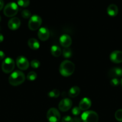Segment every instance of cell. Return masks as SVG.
<instances>
[{"label": "cell", "mask_w": 122, "mask_h": 122, "mask_svg": "<svg viewBox=\"0 0 122 122\" xmlns=\"http://www.w3.org/2000/svg\"><path fill=\"white\" fill-rule=\"evenodd\" d=\"M30 64H31V66L32 67V68H33V69H37V68H38L40 66V63H39V61L37 60H32L31 63H30Z\"/></svg>", "instance_id": "cell-26"}, {"label": "cell", "mask_w": 122, "mask_h": 122, "mask_svg": "<svg viewBox=\"0 0 122 122\" xmlns=\"http://www.w3.org/2000/svg\"><path fill=\"white\" fill-rule=\"evenodd\" d=\"M106 11H107V13L111 17H115L118 14V8L116 5L112 4L108 7Z\"/></svg>", "instance_id": "cell-16"}, {"label": "cell", "mask_w": 122, "mask_h": 122, "mask_svg": "<svg viewBox=\"0 0 122 122\" xmlns=\"http://www.w3.org/2000/svg\"><path fill=\"white\" fill-rule=\"evenodd\" d=\"M50 51H51V54H52V56L55 57H59L62 52L61 48L56 45H53L51 46Z\"/></svg>", "instance_id": "cell-18"}, {"label": "cell", "mask_w": 122, "mask_h": 122, "mask_svg": "<svg viewBox=\"0 0 122 122\" xmlns=\"http://www.w3.org/2000/svg\"><path fill=\"white\" fill-rule=\"evenodd\" d=\"M47 119L49 122H58L61 119V114L55 108H51L47 113Z\"/></svg>", "instance_id": "cell-7"}, {"label": "cell", "mask_w": 122, "mask_h": 122, "mask_svg": "<svg viewBox=\"0 0 122 122\" xmlns=\"http://www.w3.org/2000/svg\"><path fill=\"white\" fill-rule=\"evenodd\" d=\"M75 70V65L72 61L65 60L61 63L59 67V72L62 76L68 77L71 76Z\"/></svg>", "instance_id": "cell-1"}, {"label": "cell", "mask_w": 122, "mask_h": 122, "mask_svg": "<svg viewBox=\"0 0 122 122\" xmlns=\"http://www.w3.org/2000/svg\"><path fill=\"white\" fill-rule=\"evenodd\" d=\"M48 95L50 98H57L60 95V91L58 89H53L49 93Z\"/></svg>", "instance_id": "cell-22"}, {"label": "cell", "mask_w": 122, "mask_h": 122, "mask_svg": "<svg viewBox=\"0 0 122 122\" xmlns=\"http://www.w3.org/2000/svg\"><path fill=\"white\" fill-rule=\"evenodd\" d=\"M4 41V36L1 33H0V43L2 42V41Z\"/></svg>", "instance_id": "cell-32"}, {"label": "cell", "mask_w": 122, "mask_h": 122, "mask_svg": "<svg viewBox=\"0 0 122 122\" xmlns=\"http://www.w3.org/2000/svg\"><path fill=\"white\" fill-rule=\"evenodd\" d=\"M73 120H74V122H81L78 118H75V119H73Z\"/></svg>", "instance_id": "cell-33"}, {"label": "cell", "mask_w": 122, "mask_h": 122, "mask_svg": "<svg viewBox=\"0 0 122 122\" xmlns=\"http://www.w3.org/2000/svg\"><path fill=\"white\" fill-rule=\"evenodd\" d=\"M91 105H92L91 100L89 98H88L85 97L83 98L80 101V103H79L78 107L81 110V111H86L87 110L91 107Z\"/></svg>", "instance_id": "cell-14"}, {"label": "cell", "mask_w": 122, "mask_h": 122, "mask_svg": "<svg viewBox=\"0 0 122 122\" xmlns=\"http://www.w3.org/2000/svg\"><path fill=\"white\" fill-rule=\"evenodd\" d=\"M25 81V74L22 71L16 70L12 73L8 78L10 84L14 86H19L23 83Z\"/></svg>", "instance_id": "cell-2"}, {"label": "cell", "mask_w": 122, "mask_h": 122, "mask_svg": "<svg viewBox=\"0 0 122 122\" xmlns=\"http://www.w3.org/2000/svg\"><path fill=\"white\" fill-rule=\"evenodd\" d=\"M61 45L64 48H68L72 44V39L68 35H62L59 39Z\"/></svg>", "instance_id": "cell-13"}, {"label": "cell", "mask_w": 122, "mask_h": 122, "mask_svg": "<svg viewBox=\"0 0 122 122\" xmlns=\"http://www.w3.org/2000/svg\"><path fill=\"white\" fill-rule=\"evenodd\" d=\"M120 83L119 80L117 78V77H115V78H112L111 79V81H110V84L112 86H117Z\"/></svg>", "instance_id": "cell-27"}, {"label": "cell", "mask_w": 122, "mask_h": 122, "mask_svg": "<svg viewBox=\"0 0 122 122\" xmlns=\"http://www.w3.org/2000/svg\"><path fill=\"white\" fill-rule=\"evenodd\" d=\"M1 16H0V21H1Z\"/></svg>", "instance_id": "cell-35"}, {"label": "cell", "mask_w": 122, "mask_h": 122, "mask_svg": "<svg viewBox=\"0 0 122 122\" xmlns=\"http://www.w3.org/2000/svg\"><path fill=\"white\" fill-rule=\"evenodd\" d=\"M81 113V110L78 107H75L72 110V113L74 116H78Z\"/></svg>", "instance_id": "cell-28"}, {"label": "cell", "mask_w": 122, "mask_h": 122, "mask_svg": "<svg viewBox=\"0 0 122 122\" xmlns=\"http://www.w3.org/2000/svg\"><path fill=\"white\" fill-rule=\"evenodd\" d=\"M19 11L18 5L16 2H11L7 4L4 8V14L8 17H12L17 14Z\"/></svg>", "instance_id": "cell-3"}, {"label": "cell", "mask_w": 122, "mask_h": 122, "mask_svg": "<svg viewBox=\"0 0 122 122\" xmlns=\"http://www.w3.org/2000/svg\"><path fill=\"white\" fill-rule=\"evenodd\" d=\"M110 60L114 63L118 64L122 63V51H114L112 52L110 56Z\"/></svg>", "instance_id": "cell-10"}, {"label": "cell", "mask_w": 122, "mask_h": 122, "mask_svg": "<svg viewBox=\"0 0 122 122\" xmlns=\"http://www.w3.org/2000/svg\"><path fill=\"white\" fill-rule=\"evenodd\" d=\"M62 54H63V57L66 58H71L72 57V55L71 49L69 48V47L64 48V49L62 51Z\"/></svg>", "instance_id": "cell-20"}, {"label": "cell", "mask_w": 122, "mask_h": 122, "mask_svg": "<svg viewBox=\"0 0 122 122\" xmlns=\"http://www.w3.org/2000/svg\"><path fill=\"white\" fill-rule=\"evenodd\" d=\"M115 118L118 122H122V109H118L115 113Z\"/></svg>", "instance_id": "cell-25"}, {"label": "cell", "mask_w": 122, "mask_h": 122, "mask_svg": "<svg viewBox=\"0 0 122 122\" xmlns=\"http://www.w3.org/2000/svg\"><path fill=\"white\" fill-rule=\"evenodd\" d=\"M26 78L29 81H34L37 78V74L35 71H30L28 74Z\"/></svg>", "instance_id": "cell-21"}, {"label": "cell", "mask_w": 122, "mask_h": 122, "mask_svg": "<svg viewBox=\"0 0 122 122\" xmlns=\"http://www.w3.org/2000/svg\"><path fill=\"white\" fill-rule=\"evenodd\" d=\"M72 106V102L69 98H64L61 100L59 104V109L61 112H65L69 110Z\"/></svg>", "instance_id": "cell-9"}, {"label": "cell", "mask_w": 122, "mask_h": 122, "mask_svg": "<svg viewBox=\"0 0 122 122\" xmlns=\"http://www.w3.org/2000/svg\"><path fill=\"white\" fill-rule=\"evenodd\" d=\"M80 93V89L77 86H74L70 88L69 92H68V95L70 97L75 98L77 97Z\"/></svg>", "instance_id": "cell-19"}, {"label": "cell", "mask_w": 122, "mask_h": 122, "mask_svg": "<svg viewBox=\"0 0 122 122\" xmlns=\"http://www.w3.org/2000/svg\"></svg>", "instance_id": "cell-36"}, {"label": "cell", "mask_w": 122, "mask_h": 122, "mask_svg": "<svg viewBox=\"0 0 122 122\" xmlns=\"http://www.w3.org/2000/svg\"><path fill=\"white\" fill-rule=\"evenodd\" d=\"M16 65L22 70H27L29 66V63L27 58L24 56H19L16 59Z\"/></svg>", "instance_id": "cell-8"}, {"label": "cell", "mask_w": 122, "mask_h": 122, "mask_svg": "<svg viewBox=\"0 0 122 122\" xmlns=\"http://www.w3.org/2000/svg\"><path fill=\"white\" fill-rule=\"evenodd\" d=\"M120 83H121V85H122V79H121V81H120Z\"/></svg>", "instance_id": "cell-34"}, {"label": "cell", "mask_w": 122, "mask_h": 122, "mask_svg": "<svg viewBox=\"0 0 122 122\" xmlns=\"http://www.w3.org/2000/svg\"><path fill=\"white\" fill-rule=\"evenodd\" d=\"M15 63L13 58L7 57L4 60L2 63V70L6 73H10L14 70Z\"/></svg>", "instance_id": "cell-6"}, {"label": "cell", "mask_w": 122, "mask_h": 122, "mask_svg": "<svg viewBox=\"0 0 122 122\" xmlns=\"http://www.w3.org/2000/svg\"><path fill=\"white\" fill-rule=\"evenodd\" d=\"M20 20L19 18L17 17H13L8 22V26L10 29L12 30H15L18 29L20 26Z\"/></svg>", "instance_id": "cell-12"}, {"label": "cell", "mask_w": 122, "mask_h": 122, "mask_svg": "<svg viewBox=\"0 0 122 122\" xmlns=\"http://www.w3.org/2000/svg\"><path fill=\"white\" fill-rule=\"evenodd\" d=\"M28 45L29 47L33 50H37L39 48V43L37 39L35 38H30L28 41Z\"/></svg>", "instance_id": "cell-17"}, {"label": "cell", "mask_w": 122, "mask_h": 122, "mask_svg": "<svg viewBox=\"0 0 122 122\" xmlns=\"http://www.w3.org/2000/svg\"><path fill=\"white\" fill-rule=\"evenodd\" d=\"M30 4L29 0H17V5L20 7H27L29 6Z\"/></svg>", "instance_id": "cell-23"}, {"label": "cell", "mask_w": 122, "mask_h": 122, "mask_svg": "<svg viewBox=\"0 0 122 122\" xmlns=\"http://www.w3.org/2000/svg\"><path fill=\"white\" fill-rule=\"evenodd\" d=\"M109 77L115 78L122 76V68L114 67L110 69L108 72Z\"/></svg>", "instance_id": "cell-15"}, {"label": "cell", "mask_w": 122, "mask_h": 122, "mask_svg": "<svg viewBox=\"0 0 122 122\" xmlns=\"http://www.w3.org/2000/svg\"><path fill=\"white\" fill-rule=\"evenodd\" d=\"M21 15L24 19H29L31 17V13L28 10H23L21 13Z\"/></svg>", "instance_id": "cell-24"}, {"label": "cell", "mask_w": 122, "mask_h": 122, "mask_svg": "<svg viewBox=\"0 0 122 122\" xmlns=\"http://www.w3.org/2000/svg\"><path fill=\"white\" fill-rule=\"evenodd\" d=\"M81 120L83 122H98L99 116L94 111H86L81 114Z\"/></svg>", "instance_id": "cell-5"}, {"label": "cell", "mask_w": 122, "mask_h": 122, "mask_svg": "<svg viewBox=\"0 0 122 122\" xmlns=\"http://www.w3.org/2000/svg\"><path fill=\"white\" fill-rule=\"evenodd\" d=\"M38 37L42 41H45L50 37V32L46 27H42L39 29L38 32Z\"/></svg>", "instance_id": "cell-11"}, {"label": "cell", "mask_w": 122, "mask_h": 122, "mask_svg": "<svg viewBox=\"0 0 122 122\" xmlns=\"http://www.w3.org/2000/svg\"><path fill=\"white\" fill-rule=\"evenodd\" d=\"M4 5V2L3 0H0V11L3 8Z\"/></svg>", "instance_id": "cell-31"}, {"label": "cell", "mask_w": 122, "mask_h": 122, "mask_svg": "<svg viewBox=\"0 0 122 122\" xmlns=\"http://www.w3.org/2000/svg\"><path fill=\"white\" fill-rule=\"evenodd\" d=\"M42 24V19L39 15H33L31 17L28 22V27L31 30L39 29Z\"/></svg>", "instance_id": "cell-4"}, {"label": "cell", "mask_w": 122, "mask_h": 122, "mask_svg": "<svg viewBox=\"0 0 122 122\" xmlns=\"http://www.w3.org/2000/svg\"><path fill=\"white\" fill-rule=\"evenodd\" d=\"M62 122H74V120L69 116H66L62 119Z\"/></svg>", "instance_id": "cell-29"}, {"label": "cell", "mask_w": 122, "mask_h": 122, "mask_svg": "<svg viewBox=\"0 0 122 122\" xmlns=\"http://www.w3.org/2000/svg\"><path fill=\"white\" fill-rule=\"evenodd\" d=\"M5 58V54L2 51H0V60Z\"/></svg>", "instance_id": "cell-30"}]
</instances>
